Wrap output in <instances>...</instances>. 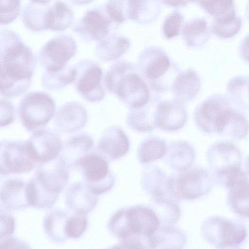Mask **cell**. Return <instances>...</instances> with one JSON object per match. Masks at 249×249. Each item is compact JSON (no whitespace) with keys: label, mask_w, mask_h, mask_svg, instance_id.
I'll return each instance as SVG.
<instances>
[{"label":"cell","mask_w":249,"mask_h":249,"mask_svg":"<svg viewBox=\"0 0 249 249\" xmlns=\"http://www.w3.org/2000/svg\"><path fill=\"white\" fill-rule=\"evenodd\" d=\"M0 89L4 97L12 98L24 93L30 87L35 59L30 48L14 32L0 31Z\"/></svg>","instance_id":"obj_1"},{"label":"cell","mask_w":249,"mask_h":249,"mask_svg":"<svg viewBox=\"0 0 249 249\" xmlns=\"http://www.w3.org/2000/svg\"><path fill=\"white\" fill-rule=\"evenodd\" d=\"M106 89L130 109L139 108L151 99L150 88L136 65L125 60L114 63L104 78Z\"/></svg>","instance_id":"obj_2"},{"label":"cell","mask_w":249,"mask_h":249,"mask_svg":"<svg viewBox=\"0 0 249 249\" xmlns=\"http://www.w3.org/2000/svg\"><path fill=\"white\" fill-rule=\"evenodd\" d=\"M160 226L159 217L149 207L136 205L117 211L107 224L110 232L120 241L141 242L148 249L149 238Z\"/></svg>","instance_id":"obj_3"},{"label":"cell","mask_w":249,"mask_h":249,"mask_svg":"<svg viewBox=\"0 0 249 249\" xmlns=\"http://www.w3.org/2000/svg\"><path fill=\"white\" fill-rule=\"evenodd\" d=\"M136 67L150 89L159 94L167 91L179 68L161 47L152 46L140 54Z\"/></svg>","instance_id":"obj_4"},{"label":"cell","mask_w":249,"mask_h":249,"mask_svg":"<svg viewBox=\"0 0 249 249\" xmlns=\"http://www.w3.org/2000/svg\"><path fill=\"white\" fill-rule=\"evenodd\" d=\"M207 159L214 178L228 189L246 174L241 169L240 151L232 143H214L208 149Z\"/></svg>","instance_id":"obj_5"},{"label":"cell","mask_w":249,"mask_h":249,"mask_svg":"<svg viewBox=\"0 0 249 249\" xmlns=\"http://www.w3.org/2000/svg\"><path fill=\"white\" fill-rule=\"evenodd\" d=\"M169 176L167 188L177 200H192L207 194L213 187L209 172L201 168H194Z\"/></svg>","instance_id":"obj_6"},{"label":"cell","mask_w":249,"mask_h":249,"mask_svg":"<svg viewBox=\"0 0 249 249\" xmlns=\"http://www.w3.org/2000/svg\"><path fill=\"white\" fill-rule=\"evenodd\" d=\"M201 231L206 241L220 249L239 246L247 237V230L242 224L220 216H212L206 219Z\"/></svg>","instance_id":"obj_7"},{"label":"cell","mask_w":249,"mask_h":249,"mask_svg":"<svg viewBox=\"0 0 249 249\" xmlns=\"http://www.w3.org/2000/svg\"><path fill=\"white\" fill-rule=\"evenodd\" d=\"M55 104L52 97L42 92L26 95L18 107L20 121L27 130L34 132L47 124L54 116Z\"/></svg>","instance_id":"obj_8"},{"label":"cell","mask_w":249,"mask_h":249,"mask_svg":"<svg viewBox=\"0 0 249 249\" xmlns=\"http://www.w3.org/2000/svg\"><path fill=\"white\" fill-rule=\"evenodd\" d=\"M77 166L81 168L85 184L92 193L99 195L110 190L115 178L109 171L107 160L99 153H88Z\"/></svg>","instance_id":"obj_9"},{"label":"cell","mask_w":249,"mask_h":249,"mask_svg":"<svg viewBox=\"0 0 249 249\" xmlns=\"http://www.w3.org/2000/svg\"><path fill=\"white\" fill-rule=\"evenodd\" d=\"M77 45L70 36L62 35L48 40L38 54V60L45 71L57 72L66 67L68 62L74 56Z\"/></svg>","instance_id":"obj_10"},{"label":"cell","mask_w":249,"mask_h":249,"mask_svg":"<svg viewBox=\"0 0 249 249\" xmlns=\"http://www.w3.org/2000/svg\"><path fill=\"white\" fill-rule=\"evenodd\" d=\"M119 27L110 19L103 6L87 11L76 23L73 31L85 40L99 41Z\"/></svg>","instance_id":"obj_11"},{"label":"cell","mask_w":249,"mask_h":249,"mask_svg":"<svg viewBox=\"0 0 249 249\" xmlns=\"http://www.w3.org/2000/svg\"><path fill=\"white\" fill-rule=\"evenodd\" d=\"M35 162L28 151L26 142H0L1 175L29 172L34 169Z\"/></svg>","instance_id":"obj_12"},{"label":"cell","mask_w":249,"mask_h":249,"mask_svg":"<svg viewBox=\"0 0 249 249\" xmlns=\"http://www.w3.org/2000/svg\"><path fill=\"white\" fill-rule=\"evenodd\" d=\"M75 79V88L77 92L85 100L90 102L102 100L106 92L102 85L103 71L93 61H81L78 65Z\"/></svg>","instance_id":"obj_13"},{"label":"cell","mask_w":249,"mask_h":249,"mask_svg":"<svg viewBox=\"0 0 249 249\" xmlns=\"http://www.w3.org/2000/svg\"><path fill=\"white\" fill-rule=\"evenodd\" d=\"M26 145L35 161L40 164L48 162L58 157L63 147L58 133L46 128L33 132L26 141Z\"/></svg>","instance_id":"obj_14"},{"label":"cell","mask_w":249,"mask_h":249,"mask_svg":"<svg viewBox=\"0 0 249 249\" xmlns=\"http://www.w3.org/2000/svg\"><path fill=\"white\" fill-rule=\"evenodd\" d=\"M231 108L228 99L214 95L206 99L195 109L193 117L197 127L207 134L216 133L218 120L223 113Z\"/></svg>","instance_id":"obj_15"},{"label":"cell","mask_w":249,"mask_h":249,"mask_svg":"<svg viewBox=\"0 0 249 249\" xmlns=\"http://www.w3.org/2000/svg\"><path fill=\"white\" fill-rule=\"evenodd\" d=\"M187 120V111L183 103L175 99L160 100L156 112L157 128L167 132L182 128Z\"/></svg>","instance_id":"obj_16"},{"label":"cell","mask_w":249,"mask_h":249,"mask_svg":"<svg viewBox=\"0 0 249 249\" xmlns=\"http://www.w3.org/2000/svg\"><path fill=\"white\" fill-rule=\"evenodd\" d=\"M130 142L121 127L112 125L101 134L97 144V150L107 160H114L125 155L129 150Z\"/></svg>","instance_id":"obj_17"},{"label":"cell","mask_w":249,"mask_h":249,"mask_svg":"<svg viewBox=\"0 0 249 249\" xmlns=\"http://www.w3.org/2000/svg\"><path fill=\"white\" fill-rule=\"evenodd\" d=\"M68 167L59 155L48 162L42 163L35 177L44 186L59 194L67 186L69 174Z\"/></svg>","instance_id":"obj_18"},{"label":"cell","mask_w":249,"mask_h":249,"mask_svg":"<svg viewBox=\"0 0 249 249\" xmlns=\"http://www.w3.org/2000/svg\"><path fill=\"white\" fill-rule=\"evenodd\" d=\"M87 119L88 114L85 108L77 102L71 101L65 104L59 109L54 122L59 132L69 134L83 128Z\"/></svg>","instance_id":"obj_19"},{"label":"cell","mask_w":249,"mask_h":249,"mask_svg":"<svg viewBox=\"0 0 249 249\" xmlns=\"http://www.w3.org/2000/svg\"><path fill=\"white\" fill-rule=\"evenodd\" d=\"M168 177L164 171L157 166H148L143 170L141 179L142 185L151 197L152 202H159L167 199L177 200L168 190L167 184Z\"/></svg>","instance_id":"obj_20"},{"label":"cell","mask_w":249,"mask_h":249,"mask_svg":"<svg viewBox=\"0 0 249 249\" xmlns=\"http://www.w3.org/2000/svg\"><path fill=\"white\" fill-rule=\"evenodd\" d=\"M160 100L156 94L145 105L139 108L130 109L126 117V123L128 127L140 133L152 131L157 128L156 112Z\"/></svg>","instance_id":"obj_21"},{"label":"cell","mask_w":249,"mask_h":249,"mask_svg":"<svg viewBox=\"0 0 249 249\" xmlns=\"http://www.w3.org/2000/svg\"><path fill=\"white\" fill-rule=\"evenodd\" d=\"M200 85L198 75L194 69L189 68L178 73L172 82L171 90L174 99L184 103L196 97Z\"/></svg>","instance_id":"obj_22"},{"label":"cell","mask_w":249,"mask_h":249,"mask_svg":"<svg viewBox=\"0 0 249 249\" xmlns=\"http://www.w3.org/2000/svg\"><path fill=\"white\" fill-rule=\"evenodd\" d=\"M98 196L91 192L85 184L71 185L65 194L68 208L75 214L86 215L97 205Z\"/></svg>","instance_id":"obj_23"},{"label":"cell","mask_w":249,"mask_h":249,"mask_svg":"<svg viewBox=\"0 0 249 249\" xmlns=\"http://www.w3.org/2000/svg\"><path fill=\"white\" fill-rule=\"evenodd\" d=\"M1 205L8 210H20L30 206L27 184L19 179H8L2 184L0 194Z\"/></svg>","instance_id":"obj_24"},{"label":"cell","mask_w":249,"mask_h":249,"mask_svg":"<svg viewBox=\"0 0 249 249\" xmlns=\"http://www.w3.org/2000/svg\"><path fill=\"white\" fill-rule=\"evenodd\" d=\"M249 130V124L244 116L231 107L223 113L216 127V133L236 140L244 138Z\"/></svg>","instance_id":"obj_25"},{"label":"cell","mask_w":249,"mask_h":249,"mask_svg":"<svg viewBox=\"0 0 249 249\" xmlns=\"http://www.w3.org/2000/svg\"><path fill=\"white\" fill-rule=\"evenodd\" d=\"M93 145L94 141L89 134H76L68 139L63 145L60 156L68 168L77 166Z\"/></svg>","instance_id":"obj_26"},{"label":"cell","mask_w":249,"mask_h":249,"mask_svg":"<svg viewBox=\"0 0 249 249\" xmlns=\"http://www.w3.org/2000/svg\"><path fill=\"white\" fill-rule=\"evenodd\" d=\"M130 46L128 38L113 33L99 41L95 49L96 56L104 62L114 61L126 53Z\"/></svg>","instance_id":"obj_27"},{"label":"cell","mask_w":249,"mask_h":249,"mask_svg":"<svg viewBox=\"0 0 249 249\" xmlns=\"http://www.w3.org/2000/svg\"><path fill=\"white\" fill-rule=\"evenodd\" d=\"M165 154L168 165L178 172L190 168L196 157L193 147L185 140H177L170 143Z\"/></svg>","instance_id":"obj_28"},{"label":"cell","mask_w":249,"mask_h":249,"mask_svg":"<svg viewBox=\"0 0 249 249\" xmlns=\"http://www.w3.org/2000/svg\"><path fill=\"white\" fill-rule=\"evenodd\" d=\"M160 0H127V18L147 25L155 21L161 12Z\"/></svg>","instance_id":"obj_29"},{"label":"cell","mask_w":249,"mask_h":249,"mask_svg":"<svg viewBox=\"0 0 249 249\" xmlns=\"http://www.w3.org/2000/svg\"><path fill=\"white\" fill-rule=\"evenodd\" d=\"M186 242V236L180 230L173 225H161L149 238V249H180Z\"/></svg>","instance_id":"obj_30"},{"label":"cell","mask_w":249,"mask_h":249,"mask_svg":"<svg viewBox=\"0 0 249 249\" xmlns=\"http://www.w3.org/2000/svg\"><path fill=\"white\" fill-rule=\"evenodd\" d=\"M73 19V11L64 1L58 0L49 4L47 16V30L64 31L71 26Z\"/></svg>","instance_id":"obj_31"},{"label":"cell","mask_w":249,"mask_h":249,"mask_svg":"<svg viewBox=\"0 0 249 249\" xmlns=\"http://www.w3.org/2000/svg\"><path fill=\"white\" fill-rule=\"evenodd\" d=\"M228 200L234 213L249 218V182L247 176L237 181L229 188Z\"/></svg>","instance_id":"obj_32"},{"label":"cell","mask_w":249,"mask_h":249,"mask_svg":"<svg viewBox=\"0 0 249 249\" xmlns=\"http://www.w3.org/2000/svg\"><path fill=\"white\" fill-rule=\"evenodd\" d=\"M181 34L187 47L191 48L202 47L209 38L207 22L202 18L190 19L183 25Z\"/></svg>","instance_id":"obj_33"},{"label":"cell","mask_w":249,"mask_h":249,"mask_svg":"<svg viewBox=\"0 0 249 249\" xmlns=\"http://www.w3.org/2000/svg\"><path fill=\"white\" fill-rule=\"evenodd\" d=\"M49 5V3L31 1L22 12V19L25 26L34 32L47 30L46 21Z\"/></svg>","instance_id":"obj_34"},{"label":"cell","mask_w":249,"mask_h":249,"mask_svg":"<svg viewBox=\"0 0 249 249\" xmlns=\"http://www.w3.org/2000/svg\"><path fill=\"white\" fill-rule=\"evenodd\" d=\"M27 191L30 205L38 208L51 207L59 195L44 186L35 176L27 183Z\"/></svg>","instance_id":"obj_35"},{"label":"cell","mask_w":249,"mask_h":249,"mask_svg":"<svg viewBox=\"0 0 249 249\" xmlns=\"http://www.w3.org/2000/svg\"><path fill=\"white\" fill-rule=\"evenodd\" d=\"M68 218L66 212L58 210L52 211L46 216L43 227L47 236L52 241L59 243L68 238L66 226Z\"/></svg>","instance_id":"obj_36"},{"label":"cell","mask_w":249,"mask_h":249,"mask_svg":"<svg viewBox=\"0 0 249 249\" xmlns=\"http://www.w3.org/2000/svg\"><path fill=\"white\" fill-rule=\"evenodd\" d=\"M167 145L164 140L157 137H150L139 145L138 158L141 164H147L163 157L166 153Z\"/></svg>","instance_id":"obj_37"},{"label":"cell","mask_w":249,"mask_h":249,"mask_svg":"<svg viewBox=\"0 0 249 249\" xmlns=\"http://www.w3.org/2000/svg\"><path fill=\"white\" fill-rule=\"evenodd\" d=\"M197 3L211 16L217 18V21L233 19L235 16L233 0H190Z\"/></svg>","instance_id":"obj_38"},{"label":"cell","mask_w":249,"mask_h":249,"mask_svg":"<svg viewBox=\"0 0 249 249\" xmlns=\"http://www.w3.org/2000/svg\"><path fill=\"white\" fill-rule=\"evenodd\" d=\"M77 74L76 67H65L57 72L45 71L41 82L43 87L49 90L61 89L75 81Z\"/></svg>","instance_id":"obj_39"},{"label":"cell","mask_w":249,"mask_h":249,"mask_svg":"<svg viewBox=\"0 0 249 249\" xmlns=\"http://www.w3.org/2000/svg\"><path fill=\"white\" fill-rule=\"evenodd\" d=\"M227 93L233 102L244 109H249V78L236 77L228 83Z\"/></svg>","instance_id":"obj_40"},{"label":"cell","mask_w":249,"mask_h":249,"mask_svg":"<svg viewBox=\"0 0 249 249\" xmlns=\"http://www.w3.org/2000/svg\"><path fill=\"white\" fill-rule=\"evenodd\" d=\"M184 18L181 12L175 10L167 16L162 25V32L167 39L179 35L184 25Z\"/></svg>","instance_id":"obj_41"},{"label":"cell","mask_w":249,"mask_h":249,"mask_svg":"<svg viewBox=\"0 0 249 249\" xmlns=\"http://www.w3.org/2000/svg\"><path fill=\"white\" fill-rule=\"evenodd\" d=\"M104 7L110 19L118 25L128 19L127 0H108Z\"/></svg>","instance_id":"obj_42"},{"label":"cell","mask_w":249,"mask_h":249,"mask_svg":"<svg viewBox=\"0 0 249 249\" xmlns=\"http://www.w3.org/2000/svg\"><path fill=\"white\" fill-rule=\"evenodd\" d=\"M88 220L85 215L74 214L69 217L66 226L68 238H79L86 231Z\"/></svg>","instance_id":"obj_43"},{"label":"cell","mask_w":249,"mask_h":249,"mask_svg":"<svg viewBox=\"0 0 249 249\" xmlns=\"http://www.w3.org/2000/svg\"><path fill=\"white\" fill-rule=\"evenodd\" d=\"M20 0H0V24L12 22L19 14Z\"/></svg>","instance_id":"obj_44"},{"label":"cell","mask_w":249,"mask_h":249,"mask_svg":"<svg viewBox=\"0 0 249 249\" xmlns=\"http://www.w3.org/2000/svg\"><path fill=\"white\" fill-rule=\"evenodd\" d=\"M0 239L12 234L15 230V222L13 216L5 210H0Z\"/></svg>","instance_id":"obj_45"},{"label":"cell","mask_w":249,"mask_h":249,"mask_svg":"<svg viewBox=\"0 0 249 249\" xmlns=\"http://www.w3.org/2000/svg\"><path fill=\"white\" fill-rule=\"evenodd\" d=\"M13 104L5 99L0 100V127H5L12 123L15 119Z\"/></svg>","instance_id":"obj_46"},{"label":"cell","mask_w":249,"mask_h":249,"mask_svg":"<svg viewBox=\"0 0 249 249\" xmlns=\"http://www.w3.org/2000/svg\"><path fill=\"white\" fill-rule=\"evenodd\" d=\"M0 249H26L28 245L15 237H6L0 239Z\"/></svg>","instance_id":"obj_47"},{"label":"cell","mask_w":249,"mask_h":249,"mask_svg":"<svg viewBox=\"0 0 249 249\" xmlns=\"http://www.w3.org/2000/svg\"><path fill=\"white\" fill-rule=\"evenodd\" d=\"M241 54L244 59L249 62V38L243 43L241 48Z\"/></svg>","instance_id":"obj_48"},{"label":"cell","mask_w":249,"mask_h":249,"mask_svg":"<svg viewBox=\"0 0 249 249\" xmlns=\"http://www.w3.org/2000/svg\"><path fill=\"white\" fill-rule=\"evenodd\" d=\"M73 4L77 5H83L88 4L93 0H69Z\"/></svg>","instance_id":"obj_49"},{"label":"cell","mask_w":249,"mask_h":249,"mask_svg":"<svg viewBox=\"0 0 249 249\" xmlns=\"http://www.w3.org/2000/svg\"><path fill=\"white\" fill-rule=\"evenodd\" d=\"M51 0H31L32 2L41 3H48Z\"/></svg>","instance_id":"obj_50"},{"label":"cell","mask_w":249,"mask_h":249,"mask_svg":"<svg viewBox=\"0 0 249 249\" xmlns=\"http://www.w3.org/2000/svg\"><path fill=\"white\" fill-rule=\"evenodd\" d=\"M248 170H249V157L248 158Z\"/></svg>","instance_id":"obj_51"}]
</instances>
